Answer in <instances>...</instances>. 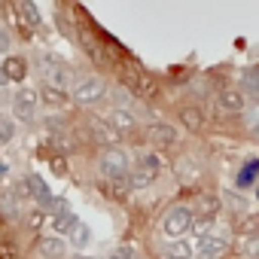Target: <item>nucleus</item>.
Listing matches in <instances>:
<instances>
[{
    "mask_svg": "<svg viewBox=\"0 0 259 259\" xmlns=\"http://www.w3.org/2000/svg\"><path fill=\"white\" fill-rule=\"evenodd\" d=\"M256 198H259V192H256Z\"/></svg>",
    "mask_w": 259,
    "mask_h": 259,
    "instance_id": "4c0bfd02",
    "label": "nucleus"
},
{
    "mask_svg": "<svg viewBox=\"0 0 259 259\" xmlns=\"http://www.w3.org/2000/svg\"><path fill=\"white\" fill-rule=\"evenodd\" d=\"M159 229H162V235H165L168 241H177V238H183L186 232L195 229V210H192L189 204H171V207L162 213Z\"/></svg>",
    "mask_w": 259,
    "mask_h": 259,
    "instance_id": "f257e3e1",
    "label": "nucleus"
},
{
    "mask_svg": "<svg viewBox=\"0 0 259 259\" xmlns=\"http://www.w3.org/2000/svg\"><path fill=\"white\" fill-rule=\"evenodd\" d=\"M247 253L259 259V238H253V241H250V247H247Z\"/></svg>",
    "mask_w": 259,
    "mask_h": 259,
    "instance_id": "f704fd0d",
    "label": "nucleus"
},
{
    "mask_svg": "<svg viewBox=\"0 0 259 259\" xmlns=\"http://www.w3.org/2000/svg\"><path fill=\"white\" fill-rule=\"evenodd\" d=\"M110 259H138V253H135V247H119L110 253Z\"/></svg>",
    "mask_w": 259,
    "mask_h": 259,
    "instance_id": "c85d7f7f",
    "label": "nucleus"
},
{
    "mask_svg": "<svg viewBox=\"0 0 259 259\" xmlns=\"http://www.w3.org/2000/svg\"><path fill=\"white\" fill-rule=\"evenodd\" d=\"M122 82L128 85V92H135V95H144V98H156L159 95V82L147 73V70H141L138 64H132V67H122Z\"/></svg>",
    "mask_w": 259,
    "mask_h": 259,
    "instance_id": "20e7f679",
    "label": "nucleus"
},
{
    "mask_svg": "<svg viewBox=\"0 0 259 259\" xmlns=\"http://www.w3.org/2000/svg\"><path fill=\"white\" fill-rule=\"evenodd\" d=\"M113 98H116V104H128L132 92H128V89H116V92H113Z\"/></svg>",
    "mask_w": 259,
    "mask_h": 259,
    "instance_id": "2f4dec72",
    "label": "nucleus"
},
{
    "mask_svg": "<svg viewBox=\"0 0 259 259\" xmlns=\"http://www.w3.org/2000/svg\"><path fill=\"white\" fill-rule=\"evenodd\" d=\"M52 144H55V150H61V153H70V150H73V141H70L67 135H55Z\"/></svg>",
    "mask_w": 259,
    "mask_h": 259,
    "instance_id": "cd10ccee",
    "label": "nucleus"
},
{
    "mask_svg": "<svg viewBox=\"0 0 259 259\" xmlns=\"http://www.w3.org/2000/svg\"><path fill=\"white\" fill-rule=\"evenodd\" d=\"M256 177H259V159H250V162H247V165L238 171V180H235V183H238L241 189H247V186H250Z\"/></svg>",
    "mask_w": 259,
    "mask_h": 259,
    "instance_id": "412c9836",
    "label": "nucleus"
},
{
    "mask_svg": "<svg viewBox=\"0 0 259 259\" xmlns=\"http://www.w3.org/2000/svg\"><path fill=\"white\" fill-rule=\"evenodd\" d=\"M40 223H43V210H34L31 220H28V226H31V229H40Z\"/></svg>",
    "mask_w": 259,
    "mask_h": 259,
    "instance_id": "72a5a7b5",
    "label": "nucleus"
},
{
    "mask_svg": "<svg viewBox=\"0 0 259 259\" xmlns=\"http://www.w3.org/2000/svg\"><path fill=\"white\" fill-rule=\"evenodd\" d=\"M147 138H150V144H153V147L165 150V147H171V144L177 141V128H174V125H168V122H153V125L147 128Z\"/></svg>",
    "mask_w": 259,
    "mask_h": 259,
    "instance_id": "9d476101",
    "label": "nucleus"
},
{
    "mask_svg": "<svg viewBox=\"0 0 259 259\" xmlns=\"http://www.w3.org/2000/svg\"><path fill=\"white\" fill-rule=\"evenodd\" d=\"M13 135H16V125H13V119H0V144H10L13 141Z\"/></svg>",
    "mask_w": 259,
    "mask_h": 259,
    "instance_id": "bb28decb",
    "label": "nucleus"
},
{
    "mask_svg": "<svg viewBox=\"0 0 259 259\" xmlns=\"http://www.w3.org/2000/svg\"><path fill=\"white\" fill-rule=\"evenodd\" d=\"M52 168H55L58 174H67V162H64L61 156H55V159H52Z\"/></svg>",
    "mask_w": 259,
    "mask_h": 259,
    "instance_id": "473e14b6",
    "label": "nucleus"
},
{
    "mask_svg": "<svg viewBox=\"0 0 259 259\" xmlns=\"http://www.w3.org/2000/svg\"><path fill=\"white\" fill-rule=\"evenodd\" d=\"M253 132H256V138H259V122H256V125H253Z\"/></svg>",
    "mask_w": 259,
    "mask_h": 259,
    "instance_id": "e433bc0d",
    "label": "nucleus"
},
{
    "mask_svg": "<svg viewBox=\"0 0 259 259\" xmlns=\"http://www.w3.org/2000/svg\"><path fill=\"white\" fill-rule=\"evenodd\" d=\"M25 73H28V64H25V58H19V55H7V58H4L0 76H4L7 82H22V79H25Z\"/></svg>",
    "mask_w": 259,
    "mask_h": 259,
    "instance_id": "ddd939ff",
    "label": "nucleus"
},
{
    "mask_svg": "<svg viewBox=\"0 0 259 259\" xmlns=\"http://www.w3.org/2000/svg\"><path fill=\"white\" fill-rule=\"evenodd\" d=\"M89 135L92 141H98V147H110V150L119 141V132L110 125V119H89Z\"/></svg>",
    "mask_w": 259,
    "mask_h": 259,
    "instance_id": "0eeeda50",
    "label": "nucleus"
},
{
    "mask_svg": "<svg viewBox=\"0 0 259 259\" xmlns=\"http://www.w3.org/2000/svg\"><path fill=\"white\" fill-rule=\"evenodd\" d=\"M70 241H73V247H85V244L92 241V232H89V226H85V223H76V229L70 232Z\"/></svg>",
    "mask_w": 259,
    "mask_h": 259,
    "instance_id": "a878e982",
    "label": "nucleus"
},
{
    "mask_svg": "<svg viewBox=\"0 0 259 259\" xmlns=\"http://www.w3.org/2000/svg\"><path fill=\"white\" fill-rule=\"evenodd\" d=\"M217 104H220V110H226V113H241V110L247 107L244 92H238V89H223L220 98H217Z\"/></svg>",
    "mask_w": 259,
    "mask_h": 259,
    "instance_id": "4468645a",
    "label": "nucleus"
},
{
    "mask_svg": "<svg viewBox=\"0 0 259 259\" xmlns=\"http://www.w3.org/2000/svg\"><path fill=\"white\" fill-rule=\"evenodd\" d=\"M159 253L165 259H192L195 256V241H186V238H177V241H165L159 247Z\"/></svg>",
    "mask_w": 259,
    "mask_h": 259,
    "instance_id": "f8f14e48",
    "label": "nucleus"
},
{
    "mask_svg": "<svg viewBox=\"0 0 259 259\" xmlns=\"http://www.w3.org/2000/svg\"><path fill=\"white\" fill-rule=\"evenodd\" d=\"M43 98H46L49 104H61V101H64V92H55V89L46 85V89H43Z\"/></svg>",
    "mask_w": 259,
    "mask_h": 259,
    "instance_id": "c756f323",
    "label": "nucleus"
},
{
    "mask_svg": "<svg viewBox=\"0 0 259 259\" xmlns=\"http://www.w3.org/2000/svg\"><path fill=\"white\" fill-rule=\"evenodd\" d=\"M82 46H85V52H89V58H92V61H98V64H107V49H104L101 43H95L92 31H82Z\"/></svg>",
    "mask_w": 259,
    "mask_h": 259,
    "instance_id": "6ab92c4d",
    "label": "nucleus"
},
{
    "mask_svg": "<svg viewBox=\"0 0 259 259\" xmlns=\"http://www.w3.org/2000/svg\"><path fill=\"white\" fill-rule=\"evenodd\" d=\"M37 250H40V256H43V259H64L67 244H64L58 235H49V238H40Z\"/></svg>",
    "mask_w": 259,
    "mask_h": 259,
    "instance_id": "2eb2a0df",
    "label": "nucleus"
},
{
    "mask_svg": "<svg viewBox=\"0 0 259 259\" xmlns=\"http://www.w3.org/2000/svg\"><path fill=\"white\" fill-rule=\"evenodd\" d=\"M49 220H52V229H55V232H73V229H76V223H79L70 210L55 213V217H49Z\"/></svg>",
    "mask_w": 259,
    "mask_h": 259,
    "instance_id": "4be33fe9",
    "label": "nucleus"
},
{
    "mask_svg": "<svg viewBox=\"0 0 259 259\" xmlns=\"http://www.w3.org/2000/svg\"><path fill=\"white\" fill-rule=\"evenodd\" d=\"M217 213H220V195H213V192H201V195H195V220H201V223H213Z\"/></svg>",
    "mask_w": 259,
    "mask_h": 259,
    "instance_id": "9b49d317",
    "label": "nucleus"
},
{
    "mask_svg": "<svg viewBox=\"0 0 259 259\" xmlns=\"http://www.w3.org/2000/svg\"><path fill=\"white\" fill-rule=\"evenodd\" d=\"M19 13H22V19H28V25H31V28H40V25H43V19H40V10L31 4V0L19 4Z\"/></svg>",
    "mask_w": 259,
    "mask_h": 259,
    "instance_id": "b1692460",
    "label": "nucleus"
},
{
    "mask_svg": "<svg viewBox=\"0 0 259 259\" xmlns=\"http://www.w3.org/2000/svg\"><path fill=\"white\" fill-rule=\"evenodd\" d=\"M25 189H28V192L34 195V201H37L40 207H46V210L52 207L55 195L49 192V186H46V180H43L40 174H28V177H25Z\"/></svg>",
    "mask_w": 259,
    "mask_h": 259,
    "instance_id": "1a4fd4ad",
    "label": "nucleus"
},
{
    "mask_svg": "<svg viewBox=\"0 0 259 259\" xmlns=\"http://www.w3.org/2000/svg\"><path fill=\"white\" fill-rule=\"evenodd\" d=\"M156 177H159V171H153V168H147V165H138V168H132L128 186H132V189H147Z\"/></svg>",
    "mask_w": 259,
    "mask_h": 259,
    "instance_id": "dca6fc26",
    "label": "nucleus"
},
{
    "mask_svg": "<svg viewBox=\"0 0 259 259\" xmlns=\"http://www.w3.org/2000/svg\"><path fill=\"white\" fill-rule=\"evenodd\" d=\"M98 165H101V177H104V180H113V183H125V177H132V165H128V153H125L122 147L104 150Z\"/></svg>",
    "mask_w": 259,
    "mask_h": 259,
    "instance_id": "f03ea898",
    "label": "nucleus"
},
{
    "mask_svg": "<svg viewBox=\"0 0 259 259\" xmlns=\"http://www.w3.org/2000/svg\"><path fill=\"white\" fill-rule=\"evenodd\" d=\"M0 49H10V34L0 31Z\"/></svg>",
    "mask_w": 259,
    "mask_h": 259,
    "instance_id": "c9c22d12",
    "label": "nucleus"
},
{
    "mask_svg": "<svg viewBox=\"0 0 259 259\" xmlns=\"http://www.w3.org/2000/svg\"><path fill=\"white\" fill-rule=\"evenodd\" d=\"M0 259H16V244H13V241H4V244H0Z\"/></svg>",
    "mask_w": 259,
    "mask_h": 259,
    "instance_id": "7c9ffc66",
    "label": "nucleus"
},
{
    "mask_svg": "<svg viewBox=\"0 0 259 259\" xmlns=\"http://www.w3.org/2000/svg\"><path fill=\"white\" fill-rule=\"evenodd\" d=\"M104 95H107V85L98 76H79L73 82V92H70L73 104H79V107H92V104L104 101Z\"/></svg>",
    "mask_w": 259,
    "mask_h": 259,
    "instance_id": "7ed1b4c3",
    "label": "nucleus"
},
{
    "mask_svg": "<svg viewBox=\"0 0 259 259\" xmlns=\"http://www.w3.org/2000/svg\"><path fill=\"white\" fill-rule=\"evenodd\" d=\"M40 73H43V79H46V85L49 89H55V92H64L67 85H70V76H67V67L61 64V61H46V55H40Z\"/></svg>",
    "mask_w": 259,
    "mask_h": 259,
    "instance_id": "423d86ee",
    "label": "nucleus"
},
{
    "mask_svg": "<svg viewBox=\"0 0 259 259\" xmlns=\"http://www.w3.org/2000/svg\"><path fill=\"white\" fill-rule=\"evenodd\" d=\"M101 189H104L110 198H116V201H122V198L128 195V186H125V183H113V180H101Z\"/></svg>",
    "mask_w": 259,
    "mask_h": 259,
    "instance_id": "393cba45",
    "label": "nucleus"
},
{
    "mask_svg": "<svg viewBox=\"0 0 259 259\" xmlns=\"http://www.w3.org/2000/svg\"><path fill=\"white\" fill-rule=\"evenodd\" d=\"M229 229H210L198 244H195V256L198 259H220L229 250Z\"/></svg>",
    "mask_w": 259,
    "mask_h": 259,
    "instance_id": "39448f33",
    "label": "nucleus"
},
{
    "mask_svg": "<svg viewBox=\"0 0 259 259\" xmlns=\"http://www.w3.org/2000/svg\"><path fill=\"white\" fill-rule=\"evenodd\" d=\"M110 125H113V128H116V132L122 135V132H135V125H138V122H135V116H132V113H128V110H122V107H116V110L110 113Z\"/></svg>",
    "mask_w": 259,
    "mask_h": 259,
    "instance_id": "f3484780",
    "label": "nucleus"
},
{
    "mask_svg": "<svg viewBox=\"0 0 259 259\" xmlns=\"http://www.w3.org/2000/svg\"><path fill=\"white\" fill-rule=\"evenodd\" d=\"M180 122L189 128V132H198V128L204 125V116H201L198 107H183V110H180Z\"/></svg>",
    "mask_w": 259,
    "mask_h": 259,
    "instance_id": "aec40b11",
    "label": "nucleus"
},
{
    "mask_svg": "<svg viewBox=\"0 0 259 259\" xmlns=\"http://www.w3.org/2000/svg\"><path fill=\"white\" fill-rule=\"evenodd\" d=\"M241 82H244V95H250V98L259 101V70H244Z\"/></svg>",
    "mask_w": 259,
    "mask_h": 259,
    "instance_id": "5701e85b",
    "label": "nucleus"
},
{
    "mask_svg": "<svg viewBox=\"0 0 259 259\" xmlns=\"http://www.w3.org/2000/svg\"><path fill=\"white\" fill-rule=\"evenodd\" d=\"M0 210H4V220H7V223H19L22 210H19L16 192H4V198H0Z\"/></svg>",
    "mask_w": 259,
    "mask_h": 259,
    "instance_id": "a211bd4d",
    "label": "nucleus"
},
{
    "mask_svg": "<svg viewBox=\"0 0 259 259\" xmlns=\"http://www.w3.org/2000/svg\"><path fill=\"white\" fill-rule=\"evenodd\" d=\"M10 101H13V113H16L19 119H25V122H28V119L37 113V101H40V98H37V92L22 89V92H16Z\"/></svg>",
    "mask_w": 259,
    "mask_h": 259,
    "instance_id": "6e6552de",
    "label": "nucleus"
}]
</instances>
